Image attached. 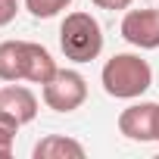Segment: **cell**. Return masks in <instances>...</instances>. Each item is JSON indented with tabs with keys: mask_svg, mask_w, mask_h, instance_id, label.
<instances>
[{
	"mask_svg": "<svg viewBox=\"0 0 159 159\" xmlns=\"http://www.w3.org/2000/svg\"><path fill=\"white\" fill-rule=\"evenodd\" d=\"M88 100V81L75 69H59L44 84V103L53 112H75Z\"/></svg>",
	"mask_w": 159,
	"mask_h": 159,
	"instance_id": "3",
	"label": "cell"
},
{
	"mask_svg": "<svg viewBox=\"0 0 159 159\" xmlns=\"http://www.w3.org/2000/svg\"><path fill=\"white\" fill-rule=\"evenodd\" d=\"M156 140H159V122H156Z\"/></svg>",
	"mask_w": 159,
	"mask_h": 159,
	"instance_id": "14",
	"label": "cell"
},
{
	"mask_svg": "<svg viewBox=\"0 0 159 159\" xmlns=\"http://www.w3.org/2000/svg\"><path fill=\"white\" fill-rule=\"evenodd\" d=\"M59 72L56 59L50 56L47 47L34 44V41H25V56H22V81H31V84H47L50 78Z\"/></svg>",
	"mask_w": 159,
	"mask_h": 159,
	"instance_id": "6",
	"label": "cell"
},
{
	"mask_svg": "<svg viewBox=\"0 0 159 159\" xmlns=\"http://www.w3.org/2000/svg\"><path fill=\"white\" fill-rule=\"evenodd\" d=\"M84 153H88L84 143H78L75 137H66V134H47L31 150L34 159H81Z\"/></svg>",
	"mask_w": 159,
	"mask_h": 159,
	"instance_id": "8",
	"label": "cell"
},
{
	"mask_svg": "<svg viewBox=\"0 0 159 159\" xmlns=\"http://www.w3.org/2000/svg\"><path fill=\"white\" fill-rule=\"evenodd\" d=\"M156 122H159V103L140 100V103H131L128 109H122L119 131L134 143H150V140H156Z\"/></svg>",
	"mask_w": 159,
	"mask_h": 159,
	"instance_id": "5",
	"label": "cell"
},
{
	"mask_svg": "<svg viewBox=\"0 0 159 159\" xmlns=\"http://www.w3.org/2000/svg\"><path fill=\"white\" fill-rule=\"evenodd\" d=\"M134 3V0H94V7L97 10H109V13H122Z\"/></svg>",
	"mask_w": 159,
	"mask_h": 159,
	"instance_id": "13",
	"label": "cell"
},
{
	"mask_svg": "<svg viewBox=\"0 0 159 159\" xmlns=\"http://www.w3.org/2000/svg\"><path fill=\"white\" fill-rule=\"evenodd\" d=\"M103 91L116 100H137L153 88V69L140 53H116L100 72Z\"/></svg>",
	"mask_w": 159,
	"mask_h": 159,
	"instance_id": "1",
	"label": "cell"
},
{
	"mask_svg": "<svg viewBox=\"0 0 159 159\" xmlns=\"http://www.w3.org/2000/svg\"><path fill=\"white\" fill-rule=\"evenodd\" d=\"M19 122L0 109V159H10L13 156V143H16V134H19Z\"/></svg>",
	"mask_w": 159,
	"mask_h": 159,
	"instance_id": "10",
	"label": "cell"
},
{
	"mask_svg": "<svg viewBox=\"0 0 159 159\" xmlns=\"http://www.w3.org/2000/svg\"><path fill=\"white\" fill-rule=\"evenodd\" d=\"M22 3H25V10H28L34 19H53V16H59L62 10L72 7V0H22Z\"/></svg>",
	"mask_w": 159,
	"mask_h": 159,
	"instance_id": "11",
	"label": "cell"
},
{
	"mask_svg": "<svg viewBox=\"0 0 159 159\" xmlns=\"http://www.w3.org/2000/svg\"><path fill=\"white\" fill-rule=\"evenodd\" d=\"M0 109L10 112L19 125H28L34 122L38 116V97L25 88V84H10V88H0Z\"/></svg>",
	"mask_w": 159,
	"mask_h": 159,
	"instance_id": "7",
	"label": "cell"
},
{
	"mask_svg": "<svg viewBox=\"0 0 159 159\" xmlns=\"http://www.w3.org/2000/svg\"><path fill=\"white\" fill-rule=\"evenodd\" d=\"M22 56L25 41H0V81H22Z\"/></svg>",
	"mask_w": 159,
	"mask_h": 159,
	"instance_id": "9",
	"label": "cell"
},
{
	"mask_svg": "<svg viewBox=\"0 0 159 159\" xmlns=\"http://www.w3.org/2000/svg\"><path fill=\"white\" fill-rule=\"evenodd\" d=\"M59 47L66 53V59L72 62H91L103 53V28L100 22L78 10V13H69L59 25Z\"/></svg>",
	"mask_w": 159,
	"mask_h": 159,
	"instance_id": "2",
	"label": "cell"
},
{
	"mask_svg": "<svg viewBox=\"0 0 159 159\" xmlns=\"http://www.w3.org/2000/svg\"><path fill=\"white\" fill-rule=\"evenodd\" d=\"M119 31H122V38L131 47L156 50L159 47V10H153V7H147V10H125Z\"/></svg>",
	"mask_w": 159,
	"mask_h": 159,
	"instance_id": "4",
	"label": "cell"
},
{
	"mask_svg": "<svg viewBox=\"0 0 159 159\" xmlns=\"http://www.w3.org/2000/svg\"><path fill=\"white\" fill-rule=\"evenodd\" d=\"M19 13V0H0V28L10 25Z\"/></svg>",
	"mask_w": 159,
	"mask_h": 159,
	"instance_id": "12",
	"label": "cell"
}]
</instances>
